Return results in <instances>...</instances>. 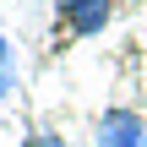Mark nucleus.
Segmentation results:
<instances>
[{"instance_id":"f257e3e1","label":"nucleus","mask_w":147,"mask_h":147,"mask_svg":"<svg viewBox=\"0 0 147 147\" xmlns=\"http://www.w3.org/2000/svg\"><path fill=\"white\" fill-rule=\"evenodd\" d=\"M98 147H147V120L136 109H104V120H98Z\"/></svg>"},{"instance_id":"20e7f679","label":"nucleus","mask_w":147,"mask_h":147,"mask_svg":"<svg viewBox=\"0 0 147 147\" xmlns=\"http://www.w3.org/2000/svg\"><path fill=\"white\" fill-rule=\"evenodd\" d=\"M33 147H65V142H60V136H38Z\"/></svg>"},{"instance_id":"f03ea898","label":"nucleus","mask_w":147,"mask_h":147,"mask_svg":"<svg viewBox=\"0 0 147 147\" xmlns=\"http://www.w3.org/2000/svg\"><path fill=\"white\" fill-rule=\"evenodd\" d=\"M55 11L65 16V27H71L76 38H93V33H104V22H109V0H55Z\"/></svg>"},{"instance_id":"7ed1b4c3","label":"nucleus","mask_w":147,"mask_h":147,"mask_svg":"<svg viewBox=\"0 0 147 147\" xmlns=\"http://www.w3.org/2000/svg\"><path fill=\"white\" fill-rule=\"evenodd\" d=\"M5 82H11V55H0V98H5Z\"/></svg>"}]
</instances>
